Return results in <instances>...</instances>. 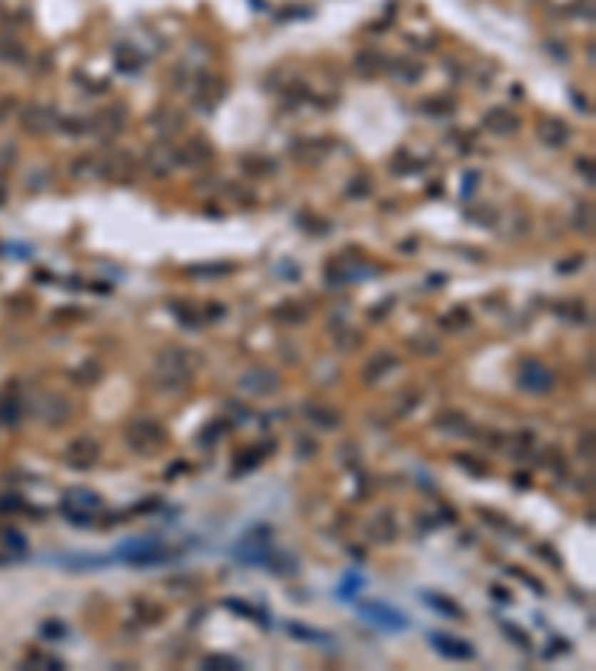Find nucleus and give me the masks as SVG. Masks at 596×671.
Returning <instances> with one entry per match:
<instances>
[{
	"label": "nucleus",
	"mask_w": 596,
	"mask_h": 671,
	"mask_svg": "<svg viewBox=\"0 0 596 671\" xmlns=\"http://www.w3.org/2000/svg\"><path fill=\"white\" fill-rule=\"evenodd\" d=\"M516 379H519L522 388L531 391V394H545V391H552V385H555L552 370L543 361H537V358H522Z\"/></svg>",
	"instance_id": "nucleus-1"
},
{
	"label": "nucleus",
	"mask_w": 596,
	"mask_h": 671,
	"mask_svg": "<svg viewBox=\"0 0 596 671\" xmlns=\"http://www.w3.org/2000/svg\"><path fill=\"white\" fill-rule=\"evenodd\" d=\"M128 445L140 450V454H153L155 448L164 445V430L155 421H138L128 427Z\"/></svg>",
	"instance_id": "nucleus-2"
},
{
	"label": "nucleus",
	"mask_w": 596,
	"mask_h": 671,
	"mask_svg": "<svg viewBox=\"0 0 596 671\" xmlns=\"http://www.w3.org/2000/svg\"><path fill=\"white\" fill-rule=\"evenodd\" d=\"M361 615L364 617H370V624L376 627H382V630H394V632H400L409 627V620L403 612H396L391 606H385V602H361Z\"/></svg>",
	"instance_id": "nucleus-3"
},
{
	"label": "nucleus",
	"mask_w": 596,
	"mask_h": 671,
	"mask_svg": "<svg viewBox=\"0 0 596 671\" xmlns=\"http://www.w3.org/2000/svg\"><path fill=\"white\" fill-rule=\"evenodd\" d=\"M433 645L441 657L447 660H471L474 657V647L466 639H456V635H447V632H433Z\"/></svg>",
	"instance_id": "nucleus-4"
},
{
	"label": "nucleus",
	"mask_w": 596,
	"mask_h": 671,
	"mask_svg": "<svg viewBox=\"0 0 596 671\" xmlns=\"http://www.w3.org/2000/svg\"><path fill=\"white\" fill-rule=\"evenodd\" d=\"M277 385H280V376L266 370V367H257V370L242 376V388L251 394H272V391H277Z\"/></svg>",
	"instance_id": "nucleus-5"
},
{
	"label": "nucleus",
	"mask_w": 596,
	"mask_h": 671,
	"mask_svg": "<svg viewBox=\"0 0 596 671\" xmlns=\"http://www.w3.org/2000/svg\"><path fill=\"white\" fill-rule=\"evenodd\" d=\"M66 460H69V465L75 468H93L96 460H98V445L93 439H78L69 445V450H66Z\"/></svg>",
	"instance_id": "nucleus-6"
},
{
	"label": "nucleus",
	"mask_w": 596,
	"mask_h": 671,
	"mask_svg": "<svg viewBox=\"0 0 596 671\" xmlns=\"http://www.w3.org/2000/svg\"><path fill=\"white\" fill-rule=\"evenodd\" d=\"M537 134L545 146H564L570 141V126L564 120H543L537 126Z\"/></svg>",
	"instance_id": "nucleus-7"
},
{
	"label": "nucleus",
	"mask_w": 596,
	"mask_h": 671,
	"mask_svg": "<svg viewBox=\"0 0 596 671\" xmlns=\"http://www.w3.org/2000/svg\"><path fill=\"white\" fill-rule=\"evenodd\" d=\"M516 126H519V120H516L513 113H507L504 108H495V111L486 113V128L495 131V134H507V131H513Z\"/></svg>",
	"instance_id": "nucleus-8"
},
{
	"label": "nucleus",
	"mask_w": 596,
	"mask_h": 671,
	"mask_svg": "<svg viewBox=\"0 0 596 671\" xmlns=\"http://www.w3.org/2000/svg\"><path fill=\"white\" fill-rule=\"evenodd\" d=\"M394 367H396V358H394V355H385V352H382V355L370 358V364L364 367V379H367L370 385H376L388 370H394Z\"/></svg>",
	"instance_id": "nucleus-9"
},
{
	"label": "nucleus",
	"mask_w": 596,
	"mask_h": 671,
	"mask_svg": "<svg viewBox=\"0 0 596 671\" xmlns=\"http://www.w3.org/2000/svg\"><path fill=\"white\" fill-rule=\"evenodd\" d=\"M307 415L313 418V424H319L322 430H334L340 424V415L337 412H331V409H317V406H307Z\"/></svg>",
	"instance_id": "nucleus-10"
},
{
	"label": "nucleus",
	"mask_w": 596,
	"mask_h": 671,
	"mask_svg": "<svg viewBox=\"0 0 596 671\" xmlns=\"http://www.w3.org/2000/svg\"><path fill=\"white\" fill-rule=\"evenodd\" d=\"M423 600H426L436 612H441V615H447V617H459V615H462V609L456 606V602L447 600V597H438V594H423Z\"/></svg>",
	"instance_id": "nucleus-11"
},
{
	"label": "nucleus",
	"mask_w": 596,
	"mask_h": 671,
	"mask_svg": "<svg viewBox=\"0 0 596 671\" xmlns=\"http://www.w3.org/2000/svg\"><path fill=\"white\" fill-rule=\"evenodd\" d=\"M69 495H72V498H78V501H69V505H78L81 510H87V513L98 510V505H102V498H98L96 493H90V490H72Z\"/></svg>",
	"instance_id": "nucleus-12"
},
{
	"label": "nucleus",
	"mask_w": 596,
	"mask_h": 671,
	"mask_svg": "<svg viewBox=\"0 0 596 671\" xmlns=\"http://www.w3.org/2000/svg\"><path fill=\"white\" fill-rule=\"evenodd\" d=\"M203 668H242V662L233 657H224V653H212V657L203 660Z\"/></svg>",
	"instance_id": "nucleus-13"
},
{
	"label": "nucleus",
	"mask_w": 596,
	"mask_h": 671,
	"mask_svg": "<svg viewBox=\"0 0 596 671\" xmlns=\"http://www.w3.org/2000/svg\"><path fill=\"white\" fill-rule=\"evenodd\" d=\"M385 63V57L382 54H370V51H364V54H358V69H367V72H376L379 66Z\"/></svg>",
	"instance_id": "nucleus-14"
},
{
	"label": "nucleus",
	"mask_w": 596,
	"mask_h": 671,
	"mask_svg": "<svg viewBox=\"0 0 596 671\" xmlns=\"http://www.w3.org/2000/svg\"><path fill=\"white\" fill-rule=\"evenodd\" d=\"M224 606H227V609H233V612H239V615H247V617H260L262 624H266V615L257 612L254 606H245V602H239V600H227Z\"/></svg>",
	"instance_id": "nucleus-15"
},
{
	"label": "nucleus",
	"mask_w": 596,
	"mask_h": 671,
	"mask_svg": "<svg viewBox=\"0 0 596 671\" xmlns=\"http://www.w3.org/2000/svg\"><path fill=\"white\" fill-rule=\"evenodd\" d=\"M295 635H302V639H328V635H322V632H310V630H304V627H289Z\"/></svg>",
	"instance_id": "nucleus-16"
},
{
	"label": "nucleus",
	"mask_w": 596,
	"mask_h": 671,
	"mask_svg": "<svg viewBox=\"0 0 596 671\" xmlns=\"http://www.w3.org/2000/svg\"><path fill=\"white\" fill-rule=\"evenodd\" d=\"M42 632H45V635H54V639H57V635H63L66 630H63V624H45Z\"/></svg>",
	"instance_id": "nucleus-17"
},
{
	"label": "nucleus",
	"mask_w": 596,
	"mask_h": 671,
	"mask_svg": "<svg viewBox=\"0 0 596 671\" xmlns=\"http://www.w3.org/2000/svg\"><path fill=\"white\" fill-rule=\"evenodd\" d=\"M474 182H477V173H468V182H462V194H471Z\"/></svg>",
	"instance_id": "nucleus-18"
}]
</instances>
